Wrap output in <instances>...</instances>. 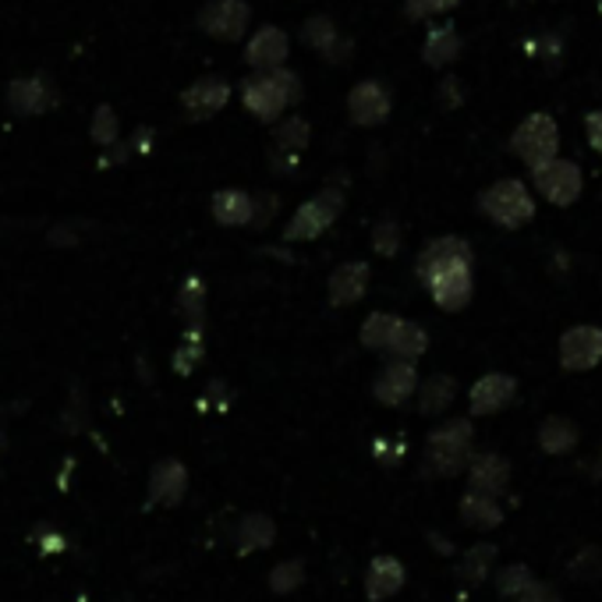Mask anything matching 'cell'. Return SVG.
I'll list each match as a JSON object with an SVG mask.
<instances>
[{
  "label": "cell",
  "mask_w": 602,
  "mask_h": 602,
  "mask_svg": "<svg viewBox=\"0 0 602 602\" xmlns=\"http://www.w3.org/2000/svg\"><path fill=\"white\" fill-rule=\"evenodd\" d=\"M302 100V79L291 68L276 71H252L241 82V103L245 111L259 121H276L287 106H295Z\"/></svg>",
  "instance_id": "6da1fadb"
},
{
  "label": "cell",
  "mask_w": 602,
  "mask_h": 602,
  "mask_svg": "<svg viewBox=\"0 0 602 602\" xmlns=\"http://www.w3.org/2000/svg\"><path fill=\"white\" fill-rule=\"evenodd\" d=\"M472 457V422L468 419H454L440 429L429 432L425 443V475H457L465 468V461Z\"/></svg>",
  "instance_id": "7a4b0ae2"
},
{
  "label": "cell",
  "mask_w": 602,
  "mask_h": 602,
  "mask_svg": "<svg viewBox=\"0 0 602 602\" xmlns=\"http://www.w3.org/2000/svg\"><path fill=\"white\" fill-rule=\"evenodd\" d=\"M478 209H482L492 224H500L507 230H518L535 216V198H532L529 184L524 181L503 178L497 184H489V189L478 195Z\"/></svg>",
  "instance_id": "3957f363"
},
{
  "label": "cell",
  "mask_w": 602,
  "mask_h": 602,
  "mask_svg": "<svg viewBox=\"0 0 602 602\" xmlns=\"http://www.w3.org/2000/svg\"><path fill=\"white\" fill-rule=\"evenodd\" d=\"M511 149L521 157V163L532 167V171H535V167L549 163V160H557V152H560V125H557V117L546 114V111L529 114L514 128Z\"/></svg>",
  "instance_id": "277c9868"
},
{
  "label": "cell",
  "mask_w": 602,
  "mask_h": 602,
  "mask_svg": "<svg viewBox=\"0 0 602 602\" xmlns=\"http://www.w3.org/2000/svg\"><path fill=\"white\" fill-rule=\"evenodd\" d=\"M341 209H344V192L330 184V189H322L316 198H308V203H302L295 209V216H291V224L284 230V238L287 241H313V238L322 235V230L333 227Z\"/></svg>",
  "instance_id": "5b68a950"
},
{
  "label": "cell",
  "mask_w": 602,
  "mask_h": 602,
  "mask_svg": "<svg viewBox=\"0 0 602 602\" xmlns=\"http://www.w3.org/2000/svg\"><path fill=\"white\" fill-rule=\"evenodd\" d=\"M532 184L538 189V195L546 198L553 206H570L581 198V189H584V174L575 160H549L543 167H535L532 171Z\"/></svg>",
  "instance_id": "8992f818"
},
{
  "label": "cell",
  "mask_w": 602,
  "mask_h": 602,
  "mask_svg": "<svg viewBox=\"0 0 602 602\" xmlns=\"http://www.w3.org/2000/svg\"><path fill=\"white\" fill-rule=\"evenodd\" d=\"M252 25V8L245 0H209V4L198 11V29L213 39L224 43H238Z\"/></svg>",
  "instance_id": "52a82bcc"
},
{
  "label": "cell",
  "mask_w": 602,
  "mask_h": 602,
  "mask_svg": "<svg viewBox=\"0 0 602 602\" xmlns=\"http://www.w3.org/2000/svg\"><path fill=\"white\" fill-rule=\"evenodd\" d=\"M394 111V100H390V89L383 86L379 79H362L354 82L351 92H348V117L354 125L362 128H376L383 121L390 117Z\"/></svg>",
  "instance_id": "ba28073f"
},
{
  "label": "cell",
  "mask_w": 602,
  "mask_h": 602,
  "mask_svg": "<svg viewBox=\"0 0 602 602\" xmlns=\"http://www.w3.org/2000/svg\"><path fill=\"white\" fill-rule=\"evenodd\" d=\"M302 39L313 54L327 57L330 65H341V60L351 57V36H341V29L333 25L330 14H308L302 25Z\"/></svg>",
  "instance_id": "9c48e42d"
},
{
  "label": "cell",
  "mask_w": 602,
  "mask_h": 602,
  "mask_svg": "<svg viewBox=\"0 0 602 602\" xmlns=\"http://www.w3.org/2000/svg\"><path fill=\"white\" fill-rule=\"evenodd\" d=\"M227 103H230V82L220 79V75H203V79H195L181 92V106L192 121H206L213 114H220Z\"/></svg>",
  "instance_id": "30bf717a"
},
{
  "label": "cell",
  "mask_w": 602,
  "mask_h": 602,
  "mask_svg": "<svg viewBox=\"0 0 602 602\" xmlns=\"http://www.w3.org/2000/svg\"><path fill=\"white\" fill-rule=\"evenodd\" d=\"M287 54H291V36L281 25H259L249 36V43H245V60H249L255 71L284 68Z\"/></svg>",
  "instance_id": "8fae6325"
},
{
  "label": "cell",
  "mask_w": 602,
  "mask_h": 602,
  "mask_svg": "<svg viewBox=\"0 0 602 602\" xmlns=\"http://www.w3.org/2000/svg\"><path fill=\"white\" fill-rule=\"evenodd\" d=\"M602 362V330L575 327L560 337V365L567 373H589Z\"/></svg>",
  "instance_id": "7c38bea8"
},
{
  "label": "cell",
  "mask_w": 602,
  "mask_h": 602,
  "mask_svg": "<svg viewBox=\"0 0 602 602\" xmlns=\"http://www.w3.org/2000/svg\"><path fill=\"white\" fill-rule=\"evenodd\" d=\"M457 266H472V245L465 238H436L429 241L422 255H419V276L422 284H429L432 276H440L446 270H457Z\"/></svg>",
  "instance_id": "4fadbf2b"
},
{
  "label": "cell",
  "mask_w": 602,
  "mask_h": 602,
  "mask_svg": "<svg viewBox=\"0 0 602 602\" xmlns=\"http://www.w3.org/2000/svg\"><path fill=\"white\" fill-rule=\"evenodd\" d=\"M54 100L57 92L46 82V75H25V79H14L8 86V103L14 114H43L50 111Z\"/></svg>",
  "instance_id": "5bb4252c"
},
{
  "label": "cell",
  "mask_w": 602,
  "mask_h": 602,
  "mask_svg": "<svg viewBox=\"0 0 602 602\" xmlns=\"http://www.w3.org/2000/svg\"><path fill=\"white\" fill-rule=\"evenodd\" d=\"M514 394H518V383L511 376L489 373L472 387L468 408H472V414H497V411H503L507 405H511Z\"/></svg>",
  "instance_id": "9a60e30c"
},
{
  "label": "cell",
  "mask_w": 602,
  "mask_h": 602,
  "mask_svg": "<svg viewBox=\"0 0 602 602\" xmlns=\"http://www.w3.org/2000/svg\"><path fill=\"white\" fill-rule=\"evenodd\" d=\"M419 390V373H414V365L411 362H390L387 368L379 373V379L373 383V394L379 405H387V408H397V405H405V400Z\"/></svg>",
  "instance_id": "2e32d148"
},
{
  "label": "cell",
  "mask_w": 602,
  "mask_h": 602,
  "mask_svg": "<svg viewBox=\"0 0 602 602\" xmlns=\"http://www.w3.org/2000/svg\"><path fill=\"white\" fill-rule=\"evenodd\" d=\"M425 287L440 308H446V313H461V308L472 302V266L446 270L440 276H432Z\"/></svg>",
  "instance_id": "e0dca14e"
},
{
  "label": "cell",
  "mask_w": 602,
  "mask_h": 602,
  "mask_svg": "<svg viewBox=\"0 0 602 602\" xmlns=\"http://www.w3.org/2000/svg\"><path fill=\"white\" fill-rule=\"evenodd\" d=\"M461 46H465V39H461L454 22H436V25H429V33H425L422 60L429 68H451L461 57Z\"/></svg>",
  "instance_id": "ac0fdd59"
},
{
  "label": "cell",
  "mask_w": 602,
  "mask_h": 602,
  "mask_svg": "<svg viewBox=\"0 0 602 602\" xmlns=\"http://www.w3.org/2000/svg\"><path fill=\"white\" fill-rule=\"evenodd\" d=\"M213 216H216V224H224V227H252L255 195L241 192V189L216 192L213 195Z\"/></svg>",
  "instance_id": "d6986e66"
},
{
  "label": "cell",
  "mask_w": 602,
  "mask_h": 602,
  "mask_svg": "<svg viewBox=\"0 0 602 602\" xmlns=\"http://www.w3.org/2000/svg\"><path fill=\"white\" fill-rule=\"evenodd\" d=\"M330 302L333 305H354L362 302L365 287H368V266L365 262H344L330 273Z\"/></svg>",
  "instance_id": "ffe728a7"
},
{
  "label": "cell",
  "mask_w": 602,
  "mask_h": 602,
  "mask_svg": "<svg viewBox=\"0 0 602 602\" xmlns=\"http://www.w3.org/2000/svg\"><path fill=\"white\" fill-rule=\"evenodd\" d=\"M400 584H405V564L394 560V557H376L368 564V575H365V592L373 602L390 599Z\"/></svg>",
  "instance_id": "44dd1931"
},
{
  "label": "cell",
  "mask_w": 602,
  "mask_h": 602,
  "mask_svg": "<svg viewBox=\"0 0 602 602\" xmlns=\"http://www.w3.org/2000/svg\"><path fill=\"white\" fill-rule=\"evenodd\" d=\"M472 489L478 492H489V497H497V492L507 489V478H511V465L500 457V454H478L472 461Z\"/></svg>",
  "instance_id": "7402d4cb"
},
{
  "label": "cell",
  "mask_w": 602,
  "mask_h": 602,
  "mask_svg": "<svg viewBox=\"0 0 602 602\" xmlns=\"http://www.w3.org/2000/svg\"><path fill=\"white\" fill-rule=\"evenodd\" d=\"M461 518H465V524H472V529L489 532V529H497V524L503 521V511H500L497 497H489V492H478V489H468L465 500H461Z\"/></svg>",
  "instance_id": "603a6c76"
},
{
  "label": "cell",
  "mask_w": 602,
  "mask_h": 602,
  "mask_svg": "<svg viewBox=\"0 0 602 602\" xmlns=\"http://www.w3.org/2000/svg\"><path fill=\"white\" fill-rule=\"evenodd\" d=\"M184 486H189V472H184L178 461H163L152 472V482H149V492L157 503H178L184 497Z\"/></svg>",
  "instance_id": "cb8c5ba5"
},
{
  "label": "cell",
  "mask_w": 602,
  "mask_h": 602,
  "mask_svg": "<svg viewBox=\"0 0 602 602\" xmlns=\"http://www.w3.org/2000/svg\"><path fill=\"white\" fill-rule=\"evenodd\" d=\"M575 443H578V425L570 419L549 414V419L538 425V446H543L546 454H567Z\"/></svg>",
  "instance_id": "d4e9b609"
},
{
  "label": "cell",
  "mask_w": 602,
  "mask_h": 602,
  "mask_svg": "<svg viewBox=\"0 0 602 602\" xmlns=\"http://www.w3.org/2000/svg\"><path fill=\"white\" fill-rule=\"evenodd\" d=\"M425 344H429V333L419 327V322L400 319V327H397L387 351L394 354V362H411L414 365V359H419V354L425 351Z\"/></svg>",
  "instance_id": "484cf974"
},
{
  "label": "cell",
  "mask_w": 602,
  "mask_h": 602,
  "mask_svg": "<svg viewBox=\"0 0 602 602\" xmlns=\"http://www.w3.org/2000/svg\"><path fill=\"white\" fill-rule=\"evenodd\" d=\"M492 564H497V546L492 543H478L472 546L465 557H461L457 564V578L461 581H468V584H478V581H486V575L492 570Z\"/></svg>",
  "instance_id": "4316f807"
},
{
  "label": "cell",
  "mask_w": 602,
  "mask_h": 602,
  "mask_svg": "<svg viewBox=\"0 0 602 602\" xmlns=\"http://www.w3.org/2000/svg\"><path fill=\"white\" fill-rule=\"evenodd\" d=\"M273 538H276V524L266 514H249L238 529V549L241 553L266 549V546H273Z\"/></svg>",
  "instance_id": "83f0119b"
},
{
  "label": "cell",
  "mask_w": 602,
  "mask_h": 602,
  "mask_svg": "<svg viewBox=\"0 0 602 602\" xmlns=\"http://www.w3.org/2000/svg\"><path fill=\"white\" fill-rule=\"evenodd\" d=\"M400 327V319L394 313H376V316H368L362 322V344L368 351H387L390 341H394V333Z\"/></svg>",
  "instance_id": "f1b7e54d"
},
{
  "label": "cell",
  "mask_w": 602,
  "mask_h": 602,
  "mask_svg": "<svg viewBox=\"0 0 602 602\" xmlns=\"http://www.w3.org/2000/svg\"><path fill=\"white\" fill-rule=\"evenodd\" d=\"M451 400H454V379L451 376H432L419 394V411L422 414H440V411L451 408Z\"/></svg>",
  "instance_id": "f546056e"
},
{
  "label": "cell",
  "mask_w": 602,
  "mask_h": 602,
  "mask_svg": "<svg viewBox=\"0 0 602 602\" xmlns=\"http://www.w3.org/2000/svg\"><path fill=\"white\" fill-rule=\"evenodd\" d=\"M273 138H276V152H291V157H298V152L308 146V121L305 117H287V121L276 125Z\"/></svg>",
  "instance_id": "4dcf8cb0"
},
{
  "label": "cell",
  "mask_w": 602,
  "mask_h": 602,
  "mask_svg": "<svg viewBox=\"0 0 602 602\" xmlns=\"http://www.w3.org/2000/svg\"><path fill=\"white\" fill-rule=\"evenodd\" d=\"M92 143H100V146H114L117 143V135H121V121H117V111L111 103H100L96 106V114H92Z\"/></svg>",
  "instance_id": "1f68e13d"
},
{
  "label": "cell",
  "mask_w": 602,
  "mask_h": 602,
  "mask_svg": "<svg viewBox=\"0 0 602 602\" xmlns=\"http://www.w3.org/2000/svg\"><path fill=\"white\" fill-rule=\"evenodd\" d=\"M532 575H529V567L524 564H518V567H507V570H500V581H497V589H500V595L503 599H511V602H518L524 592L532 589Z\"/></svg>",
  "instance_id": "d6a6232c"
},
{
  "label": "cell",
  "mask_w": 602,
  "mask_h": 602,
  "mask_svg": "<svg viewBox=\"0 0 602 602\" xmlns=\"http://www.w3.org/2000/svg\"><path fill=\"white\" fill-rule=\"evenodd\" d=\"M461 0H405V14L411 22H429L436 19V14H446L454 11Z\"/></svg>",
  "instance_id": "836d02e7"
},
{
  "label": "cell",
  "mask_w": 602,
  "mask_h": 602,
  "mask_svg": "<svg viewBox=\"0 0 602 602\" xmlns=\"http://www.w3.org/2000/svg\"><path fill=\"white\" fill-rule=\"evenodd\" d=\"M305 581V570L298 560H287V564H276L273 567V575H270V584H273V592H295L298 584Z\"/></svg>",
  "instance_id": "e575fe53"
},
{
  "label": "cell",
  "mask_w": 602,
  "mask_h": 602,
  "mask_svg": "<svg viewBox=\"0 0 602 602\" xmlns=\"http://www.w3.org/2000/svg\"><path fill=\"white\" fill-rule=\"evenodd\" d=\"M373 249L379 252V255H397L400 252V224H394V220H379L376 227H373Z\"/></svg>",
  "instance_id": "d590c367"
},
{
  "label": "cell",
  "mask_w": 602,
  "mask_h": 602,
  "mask_svg": "<svg viewBox=\"0 0 602 602\" xmlns=\"http://www.w3.org/2000/svg\"><path fill=\"white\" fill-rule=\"evenodd\" d=\"M602 575V557H599V549H581L575 560H570V578L575 581H592Z\"/></svg>",
  "instance_id": "8d00e7d4"
},
{
  "label": "cell",
  "mask_w": 602,
  "mask_h": 602,
  "mask_svg": "<svg viewBox=\"0 0 602 602\" xmlns=\"http://www.w3.org/2000/svg\"><path fill=\"white\" fill-rule=\"evenodd\" d=\"M440 103L451 106V111L465 103V86H461L457 75H443V82H440Z\"/></svg>",
  "instance_id": "74e56055"
},
{
  "label": "cell",
  "mask_w": 602,
  "mask_h": 602,
  "mask_svg": "<svg viewBox=\"0 0 602 602\" xmlns=\"http://www.w3.org/2000/svg\"><path fill=\"white\" fill-rule=\"evenodd\" d=\"M181 305L189 308V316H192V319L203 316V284H198V281H189V284H184V291H181Z\"/></svg>",
  "instance_id": "f35d334b"
},
{
  "label": "cell",
  "mask_w": 602,
  "mask_h": 602,
  "mask_svg": "<svg viewBox=\"0 0 602 602\" xmlns=\"http://www.w3.org/2000/svg\"><path fill=\"white\" fill-rule=\"evenodd\" d=\"M273 213H276V195H259L255 198V216H252V227L262 230L270 220H273Z\"/></svg>",
  "instance_id": "ab89813d"
},
{
  "label": "cell",
  "mask_w": 602,
  "mask_h": 602,
  "mask_svg": "<svg viewBox=\"0 0 602 602\" xmlns=\"http://www.w3.org/2000/svg\"><path fill=\"white\" fill-rule=\"evenodd\" d=\"M584 135H589V146L602 157V111H589V117H584Z\"/></svg>",
  "instance_id": "60d3db41"
},
{
  "label": "cell",
  "mask_w": 602,
  "mask_h": 602,
  "mask_svg": "<svg viewBox=\"0 0 602 602\" xmlns=\"http://www.w3.org/2000/svg\"><path fill=\"white\" fill-rule=\"evenodd\" d=\"M518 602H560V592L557 589H553V584H532V589L529 592H524Z\"/></svg>",
  "instance_id": "b9f144b4"
},
{
  "label": "cell",
  "mask_w": 602,
  "mask_h": 602,
  "mask_svg": "<svg viewBox=\"0 0 602 602\" xmlns=\"http://www.w3.org/2000/svg\"><path fill=\"white\" fill-rule=\"evenodd\" d=\"M595 4H599V11H602V0H595Z\"/></svg>",
  "instance_id": "7bdbcfd3"
}]
</instances>
